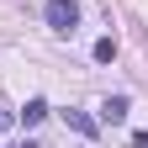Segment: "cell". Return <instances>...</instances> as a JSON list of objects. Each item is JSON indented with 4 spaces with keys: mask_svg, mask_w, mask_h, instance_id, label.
<instances>
[{
    "mask_svg": "<svg viewBox=\"0 0 148 148\" xmlns=\"http://www.w3.org/2000/svg\"><path fill=\"white\" fill-rule=\"evenodd\" d=\"M42 21L58 37H74V32H79V5H74V0H48V5H42Z\"/></svg>",
    "mask_w": 148,
    "mask_h": 148,
    "instance_id": "1",
    "label": "cell"
},
{
    "mask_svg": "<svg viewBox=\"0 0 148 148\" xmlns=\"http://www.w3.org/2000/svg\"><path fill=\"white\" fill-rule=\"evenodd\" d=\"M64 122H69V127H74L79 138H95V132H101V122H95V116H85V111H74V106L64 111Z\"/></svg>",
    "mask_w": 148,
    "mask_h": 148,
    "instance_id": "2",
    "label": "cell"
},
{
    "mask_svg": "<svg viewBox=\"0 0 148 148\" xmlns=\"http://www.w3.org/2000/svg\"><path fill=\"white\" fill-rule=\"evenodd\" d=\"M127 111H132V101H127V95H106V106H101V122H127Z\"/></svg>",
    "mask_w": 148,
    "mask_h": 148,
    "instance_id": "3",
    "label": "cell"
},
{
    "mask_svg": "<svg viewBox=\"0 0 148 148\" xmlns=\"http://www.w3.org/2000/svg\"><path fill=\"white\" fill-rule=\"evenodd\" d=\"M16 116H21L27 127H37V122H42V116H48V101H42V95H32V101H27L21 111H16Z\"/></svg>",
    "mask_w": 148,
    "mask_h": 148,
    "instance_id": "4",
    "label": "cell"
},
{
    "mask_svg": "<svg viewBox=\"0 0 148 148\" xmlns=\"http://www.w3.org/2000/svg\"><path fill=\"white\" fill-rule=\"evenodd\" d=\"M111 58H116V37H101L95 42V64H111Z\"/></svg>",
    "mask_w": 148,
    "mask_h": 148,
    "instance_id": "5",
    "label": "cell"
},
{
    "mask_svg": "<svg viewBox=\"0 0 148 148\" xmlns=\"http://www.w3.org/2000/svg\"><path fill=\"white\" fill-rule=\"evenodd\" d=\"M21 148H37V143H21Z\"/></svg>",
    "mask_w": 148,
    "mask_h": 148,
    "instance_id": "6",
    "label": "cell"
}]
</instances>
